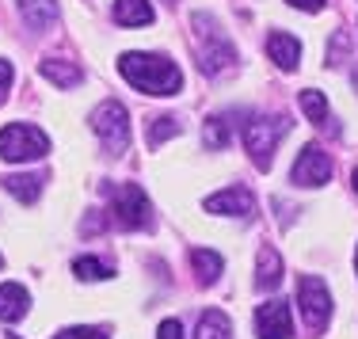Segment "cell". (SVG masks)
<instances>
[{
	"label": "cell",
	"instance_id": "cell-12",
	"mask_svg": "<svg viewBox=\"0 0 358 339\" xmlns=\"http://www.w3.org/2000/svg\"><path fill=\"white\" fill-rule=\"evenodd\" d=\"M31 309V294L23 290L20 282H4L0 286V320L4 324H15V320H23Z\"/></svg>",
	"mask_w": 358,
	"mask_h": 339
},
{
	"label": "cell",
	"instance_id": "cell-1",
	"mask_svg": "<svg viewBox=\"0 0 358 339\" xmlns=\"http://www.w3.org/2000/svg\"><path fill=\"white\" fill-rule=\"evenodd\" d=\"M118 73L138 92H145V96H176L183 88L179 65L164 54H138V50H130V54L118 57Z\"/></svg>",
	"mask_w": 358,
	"mask_h": 339
},
{
	"label": "cell",
	"instance_id": "cell-26",
	"mask_svg": "<svg viewBox=\"0 0 358 339\" xmlns=\"http://www.w3.org/2000/svg\"><path fill=\"white\" fill-rule=\"evenodd\" d=\"M8 92H12V65L0 62V103L8 99Z\"/></svg>",
	"mask_w": 358,
	"mask_h": 339
},
{
	"label": "cell",
	"instance_id": "cell-28",
	"mask_svg": "<svg viewBox=\"0 0 358 339\" xmlns=\"http://www.w3.org/2000/svg\"><path fill=\"white\" fill-rule=\"evenodd\" d=\"M351 183H355V191H358V168H355V175H351Z\"/></svg>",
	"mask_w": 358,
	"mask_h": 339
},
{
	"label": "cell",
	"instance_id": "cell-21",
	"mask_svg": "<svg viewBox=\"0 0 358 339\" xmlns=\"http://www.w3.org/2000/svg\"><path fill=\"white\" fill-rule=\"evenodd\" d=\"M297 99H301V111H305V118H309V122H317V126L328 122V99H324V92L305 88Z\"/></svg>",
	"mask_w": 358,
	"mask_h": 339
},
{
	"label": "cell",
	"instance_id": "cell-7",
	"mask_svg": "<svg viewBox=\"0 0 358 339\" xmlns=\"http://www.w3.org/2000/svg\"><path fill=\"white\" fill-rule=\"evenodd\" d=\"M297 305H301V320L309 332H324L331 320V294L317 275H301L297 282Z\"/></svg>",
	"mask_w": 358,
	"mask_h": 339
},
{
	"label": "cell",
	"instance_id": "cell-11",
	"mask_svg": "<svg viewBox=\"0 0 358 339\" xmlns=\"http://www.w3.org/2000/svg\"><path fill=\"white\" fill-rule=\"evenodd\" d=\"M267 54H271V62H275L278 69L294 73L297 62H301V42H297L294 35H286V31H275V35L267 38Z\"/></svg>",
	"mask_w": 358,
	"mask_h": 339
},
{
	"label": "cell",
	"instance_id": "cell-15",
	"mask_svg": "<svg viewBox=\"0 0 358 339\" xmlns=\"http://www.w3.org/2000/svg\"><path fill=\"white\" fill-rule=\"evenodd\" d=\"M42 76H46L50 84H57V88H76V84L84 80L80 65L65 62V57H46V62H42Z\"/></svg>",
	"mask_w": 358,
	"mask_h": 339
},
{
	"label": "cell",
	"instance_id": "cell-14",
	"mask_svg": "<svg viewBox=\"0 0 358 339\" xmlns=\"http://www.w3.org/2000/svg\"><path fill=\"white\" fill-rule=\"evenodd\" d=\"M20 15L31 31H50L57 23V0H20Z\"/></svg>",
	"mask_w": 358,
	"mask_h": 339
},
{
	"label": "cell",
	"instance_id": "cell-9",
	"mask_svg": "<svg viewBox=\"0 0 358 339\" xmlns=\"http://www.w3.org/2000/svg\"><path fill=\"white\" fill-rule=\"evenodd\" d=\"M255 336L259 339H289L294 336V317L286 301H263L255 309Z\"/></svg>",
	"mask_w": 358,
	"mask_h": 339
},
{
	"label": "cell",
	"instance_id": "cell-3",
	"mask_svg": "<svg viewBox=\"0 0 358 339\" xmlns=\"http://www.w3.org/2000/svg\"><path fill=\"white\" fill-rule=\"evenodd\" d=\"M286 134H289V122L282 115H259V118H252V122L244 126V149H248L252 164L259 168V172L271 168L275 149H278V141H282Z\"/></svg>",
	"mask_w": 358,
	"mask_h": 339
},
{
	"label": "cell",
	"instance_id": "cell-6",
	"mask_svg": "<svg viewBox=\"0 0 358 339\" xmlns=\"http://www.w3.org/2000/svg\"><path fill=\"white\" fill-rule=\"evenodd\" d=\"M92 130L99 134V141H103L110 157H122L130 149V111L118 99H107L92 111Z\"/></svg>",
	"mask_w": 358,
	"mask_h": 339
},
{
	"label": "cell",
	"instance_id": "cell-27",
	"mask_svg": "<svg viewBox=\"0 0 358 339\" xmlns=\"http://www.w3.org/2000/svg\"><path fill=\"white\" fill-rule=\"evenodd\" d=\"M294 8H301V12H320L324 8V0H289Z\"/></svg>",
	"mask_w": 358,
	"mask_h": 339
},
{
	"label": "cell",
	"instance_id": "cell-10",
	"mask_svg": "<svg viewBox=\"0 0 358 339\" xmlns=\"http://www.w3.org/2000/svg\"><path fill=\"white\" fill-rule=\"evenodd\" d=\"M206 210L210 214H221V217H252L255 214V199H252L248 187H225V191L210 194Z\"/></svg>",
	"mask_w": 358,
	"mask_h": 339
},
{
	"label": "cell",
	"instance_id": "cell-23",
	"mask_svg": "<svg viewBox=\"0 0 358 339\" xmlns=\"http://www.w3.org/2000/svg\"><path fill=\"white\" fill-rule=\"evenodd\" d=\"M202 141H206L210 149H225V145H229V126H225V118H206V126H202Z\"/></svg>",
	"mask_w": 358,
	"mask_h": 339
},
{
	"label": "cell",
	"instance_id": "cell-4",
	"mask_svg": "<svg viewBox=\"0 0 358 339\" xmlns=\"http://www.w3.org/2000/svg\"><path fill=\"white\" fill-rule=\"evenodd\" d=\"M50 152V138L31 122H8L0 130V160L8 164H27V160H38Z\"/></svg>",
	"mask_w": 358,
	"mask_h": 339
},
{
	"label": "cell",
	"instance_id": "cell-13",
	"mask_svg": "<svg viewBox=\"0 0 358 339\" xmlns=\"http://www.w3.org/2000/svg\"><path fill=\"white\" fill-rule=\"evenodd\" d=\"M282 282V256L271 244H263L255 256V290H275Z\"/></svg>",
	"mask_w": 358,
	"mask_h": 339
},
{
	"label": "cell",
	"instance_id": "cell-18",
	"mask_svg": "<svg viewBox=\"0 0 358 339\" xmlns=\"http://www.w3.org/2000/svg\"><path fill=\"white\" fill-rule=\"evenodd\" d=\"M194 339H233V324L221 309H206L199 317V328H194Z\"/></svg>",
	"mask_w": 358,
	"mask_h": 339
},
{
	"label": "cell",
	"instance_id": "cell-29",
	"mask_svg": "<svg viewBox=\"0 0 358 339\" xmlns=\"http://www.w3.org/2000/svg\"><path fill=\"white\" fill-rule=\"evenodd\" d=\"M355 88H358V69H355Z\"/></svg>",
	"mask_w": 358,
	"mask_h": 339
},
{
	"label": "cell",
	"instance_id": "cell-20",
	"mask_svg": "<svg viewBox=\"0 0 358 339\" xmlns=\"http://www.w3.org/2000/svg\"><path fill=\"white\" fill-rule=\"evenodd\" d=\"M73 275L84 278V282H103V278L115 275V267L103 264V259H96V256H76L73 259Z\"/></svg>",
	"mask_w": 358,
	"mask_h": 339
},
{
	"label": "cell",
	"instance_id": "cell-30",
	"mask_svg": "<svg viewBox=\"0 0 358 339\" xmlns=\"http://www.w3.org/2000/svg\"><path fill=\"white\" fill-rule=\"evenodd\" d=\"M355 271H358V252H355Z\"/></svg>",
	"mask_w": 358,
	"mask_h": 339
},
{
	"label": "cell",
	"instance_id": "cell-17",
	"mask_svg": "<svg viewBox=\"0 0 358 339\" xmlns=\"http://www.w3.org/2000/svg\"><path fill=\"white\" fill-rule=\"evenodd\" d=\"M191 267H194V275H199L202 286H214L221 278V271H225V259H221L214 248H194L191 252Z\"/></svg>",
	"mask_w": 358,
	"mask_h": 339
},
{
	"label": "cell",
	"instance_id": "cell-8",
	"mask_svg": "<svg viewBox=\"0 0 358 339\" xmlns=\"http://www.w3.org/2000/svg\"><path fill=\"white\" fill-rule=\"evenodd\" d=\"M289 180H294L297 187H324V183L331 180V157L320 145H305L294 160Z\"/></svg>",
	"mask_w": 358,
	"mask_h": 339
},
{
	"label": "cell",
	"instance_id": "cell-24",
	"mask_svg": "<svg viewBox=\"0 0 358 339\" xmlns=\"http://www.w3.org/2000/svg\"><path fill=\"white\" fill-rule=\"evenodd\" d=\"M54 339H107L103 328H65V332H57Z\"/></svg>",
	"mask_w": 358,
	"mask_h": 339
},
{
	"label": "cell",
	"instance_id": "cell-5",
	"mask_svg": "<svg viewBox=\"0 0 358 339\" xmlns=\"http://www.w3.org/2000/svg\"><path fill=\"white\" fill-rule=\"evenodd\" d=\"M194 27H199V69L206 76H217L236 65V50L233 42L217 31V23L210 15H194Z\"/></svg>",
	"mask_w": 358,
	"mask_h": 339
},
{
	"label": "cell",
	"instance_id": "cell-25",
	"mask_svg": "<svg viewBox=\"0 0 358 339\" xmlns=\"http://www.w3.org/2000/svg\"><path fill=\"white\" fill-rule=\"evenodd\" d=\"M157 339H183V324H179V320H164V324L157 328Z\"/></svg>",
	"mask_w": 358,
	"mask_h": 339
},
{
	"label": "cell",
	"instance_id": "cell-2",
	"mask_svg": "<svg viewBox=\"0 0 358 339\" xmlns=\"http://www.w3.org/2000/svg\"><path fill=\"white\" fill-rule=\"evenodd\" d=\"M107 199H110V222L118 229H152V206L149 194L138 183H107Z\"/></svg>",
	"mask_w": 358,
	"mask_h": 339
},
{
	"label": "cell",
	"instance_id": "cell-19",
	"mask_svg": "<svg viewBox=\"0 0 358 339\" xmlns=\"http://www.w3.org/2000/svg\"><path fill=\"white\" fill-rule=\"evenodd\" d=\"M0 187L12 194V199H20V202H35L42 194V175H4Z\"/></svg>",
	"mask_w": 358,
	"mask_h": 339
},
{
	"label": "cell",
	"instance_id": "cell-31",
	"mask_svg": "<svg viewBox=\"0 0 358 339\" xmlns=\"http://www.w3.org/2000/svg\"><path fill=\"white\" fill-rule=\"evenodd\" d=\"M0 267H4V256H0Z\"/></svg>",
	"mask_w": 358,
	"mask_h": 339
},
{
	"label": "cell",
	"instance_id": "cell-22",
	"mask_svg": "<svg viewBox=\"0 0 358 339\" xmlns=\"http://www.w3.org/2000/svg\"><path fill=\"white\" fill-rule=\"evenodd\" d=\"M179 130H183V126H179V118H172V115H160V118H152V122H149L145 138H149V145L157 149V145H164L168 138H176Z\"/></svg>",
	"mask_w": 358,
	"mask_h": 339
},
{
	"label": "cell",
	"instance_id": "cell-16",
	"mask_svg": "<svg viewBox=\"0 0 358 339\" xmlns=\"http://www.w3.org/2000/svg\"><path fill=\"white\" fill-rule=\"evenodd\" d=\"M110 15L122 27H145V23H152V4L149 0H115Z\"/></svg>",
	"mask_w": 358,
	"mask_h": 339
}]
</instances>
